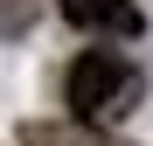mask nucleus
Wrapping results in <instances>:
<instances>
[{"label": "nucleus", "instance_id": "obj_1", "mask_svg": "<svg viewBox=\"0 0 153 146\" xmlns=\"http://www.w3.org/2000/svg\"><path fill=\"white\" fill-rule=\"evenodd\" d=\"M70 111H76V125H91V132H111L125 111L146 97V77H139V63H125L118 49H84V56L70 63Z\"/></svg>", "mask_w": 153, "mask_h": 146}, {"label": "nucleus", "instance_id": "obj_2", "mask_svg": "<svg viewBox=\"0 0 153 146\" xmlns=\"http://www.w3.org/2000/svg\"><path fill=\"white\" fill-rule=\"evenodd\" d=\"M63 14L76 21V28H91V35H118V42H132L146 28V14L132 7V0H63Z\"/></svg>", "mask_w": 153, "mask_h": 146}, {"label": "nucleus", "instance_id": "obj_3", "mask_svg": "<svg viewBox=\"0 0 153 146\" xmlns=\"http://www.w3.org/2000/svg\"><path fill=\"white\" fill-rule=\"evenodd\" d=\"M21 146H125V139L91 132V125H76V118H35V125H21Z\"/></svg>", "mask_w": 153, "mask_h": 146}]
</instances>
